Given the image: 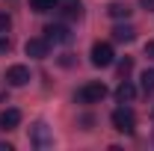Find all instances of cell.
Masks as SVG:
<instances>
[{
    "label": "cell",
    "mask_w": 154,
    "mask_h": 151,
    "mask_svg": "<svg viewBox=\"0 0 154 151\" xmlns=\"http://www.w3.org/2000/svg\"><path fill=\"white\" fill-rule=\"evenodd\" d=\"M110 122H113V128L119 133H134L136 131V113L131 110V107H119V110H113Z\"/></svg>",
    "instance_id": "obj_1"
},
{
    "label": "cell",
    "mask_w": 154,
    "mask_h": 151,
    "mask_svg": "<svg viewBox=\"0 0 154 151\" xmlns=\"http://www.w3.org/2000/svg\"><path fill=\"white\" fill-rule=\"evenodd\" d=\"M107 95V86L104 83H83L77 89V104H101Z\"/></svg>",
    "instance_id": "obj_2"
},
{
    "label": "cell",
    "mask_w": 154,
    "mask_h": 151,
    "mask_svg": "<svg viewBox=\"0 0 154 151\" xmlns=\"http://www.w3.org/2000/svg\"><path fill=\"white\" fill-rule=\"evenodd\" d=\"M113 39H116V42H134V39H136V30L131 27V24H119V27L113 30Z\"/></svg>",
    "instance_id": "obj_10"
},
{
    "label": "cell",
    "mask_w": 154,
    "mask_h": 151,
    "mask_svg": "<svg viewBox=\"0 0 154 151\" xmlns=\"http://www.w3.org/2000/svg\"><path fill=\"white\" fill-rule=\"evenodd\" d=\"M9 27H12V18H9L6 12H0V36H3V33H6Z\"/></svg>",
    "instance_id": "obj_16"
},
{
    "label": "cell",
    "mask_w": 154,
    "mask_h": 151,
    "mask_svg": "<svg viewBox=\"0 0 154 151\" xmlns=\"http://www.w3.org/2000/svg\"><path fill=\"white\" fill-rule=\"evenodd\" d=\"M142 92H145V95H151V92H154V68L142 71Z\"/></svg>",
    "instance_id": "obj_14"
},
{
    "label": "cell",
    "mask_w": 154,
    "mask_h": 151,
    "mask_svg": "<svg viewBox=\"0 0 154 151\" xmlns=\"http://www.w3.org/2000/svg\"><path fill=\"white\" fill-rule=\"evenodd\" d=\"M116 98H119V104H131V101L136 98V89H134V83H128V80H125V83H122V86L116 89Z\"/></svg>",
    "instance_id": "obj_9"
},
{
    "label": "cell",
    "mask_w": 154,
    "mask_h": 151,
    "mask_svg": "<svg viewBox=\"0 0 154 151\" xmlns=\"http://www.w3.org/2000/svg\"><path fill=\"white\" fill-rule=\"evenodd\" d=\"M113 45H107V42H98L92 45V65L95 68H107V65H113Z\"/></svg>",
    "instance_id": "obj_4"
},
{
    "label": "cell",
    "mask_w": 154,
    "mask_h": 151,
    "mask_svg": "<svg viewBox=\"0 0 154 151\" xmlns=\"http://www.w3.org/2000/svg\"><path fill=\"white\" fill-rule=\"evenodd\" d=\"M62 15H65L68 21L80 18V15H83V6H80V0H65V9H62Z\"/></svg>",
    "instance_id": "obj_13"
},
{
    "label": "cell",
    "mask_w": 154,
    "mask_h": 151,
    "mask_svg": "<svg viewBox=\"0 0 154 151\" xmlns=\"http://www.w3.org/2000/svg\"><path fill=\"white\" fill-rule=\"evenodd\" d=\"M131 68H134V59H131V57H125L122 62H119V74H122V77L131 74Z\"/></svg>",
    "instance_id": "obj_15"
},
{
    "label": "cell",
    "mask_w": 154,
    "mask_h": 151,
    "mask_svg": "<svg viewBox=\"0 0 154 151\" xmlns=\"http://www.w3.org/2000/svg\"><path fill=\"white\" fill-rule=\"evenodd\" d=\"M145 54H148V57L154 59V39H151V42H148V45H145Z\"/></svg>",
    "instance_id": "obj_18"
},
{
    "label": "cell",
    "mask_w": 154,
    "mask_h": 151,
    "mask_svg": "<svg viewBox=\"0 0 154 151\" xmlns=\"http://www.w3.org/2000/svg\"><path fill=\"white\" fill-rule=\"evenodd\" d=\"M139 6L142 9H154V0H139Z\"/></svg>",
    "instance_id": "obj_19"
},
{
    "label": "cell",
    "mask_w": 154,
    "mask_h": 151,
    "mask_svg": "<svg viewBox=\"0 0 154 151\" xmlns=\"http://www.w3.org/2000/svg\"><path fill=\"white\" fill-rule=\"evenodd\" d=\"M12 51V42L9 39H0V54H9Z\"/></svg>",
    "instance_id": "obj_17"
},
{
    "label": "cell",
    "mask_w": 154,
    "mask_h": 151,
    "mask_svg": "<svg viewBox=\"0 0 154 151\" xmlns=\"http://www.w3.org/2000/svg\"><path fill=\"white\" fill-rule=\"evenodd\" d=\"M24 51H27V57H33V59H45L51 54V42L48 39H27Z\"/></svg>",
    "instance_id": "obj_6"
},
{
    "label": "cell",
    "mask_w": 154,
    "mask_h": 151,
    "mask_svg": "<svg viewBox=\"0 0 154 151\" xmlns=\"http://www.w3.org/2000/svg\"><path fill=\"white\" fill-rule=\"evenodd\" d=\"M6 83L9 86H27L30 83V68L27 65H12L6 71Z\"/></svg>",
    "instance_id": "obj_7"
},
{
    "label": "cell",
    "mask_w": 154,
    "mask_h": 151,
    "mask_svg": "<svg viewBox=\"0 0 154 151\" xmlns=\"http://www.w3.org/2000/svg\"><path fill=\"white\" fill-rule=\"evenodd\" d=\"M0 151H12V145L9 142H0Z\"/></svg>",
    "instance_id": "obj_20"
},
{
    "label": "cell",
    "mask_w": 154,
    "mask_h": 151,
    "mask_svg": "<svg viewBox=\"0 0 154 151\" xmlns=\"http://www.w3.org/2000/svg\"><path fill=\"white\" fill-rule=\"evenodd\" d=\"M151 119H154V110H151Z\"/></svg>",
    "instance_id": "obj_21"
},
{
    "label": "cell",
    "mask_w": 154,
    "mask_h": 151,
    "mask_svg": "<svg viewBox=\"0 0 154 151\" xmlns=\"http://www.w3.org/2000/svg\"><path fill=\"white\" fill-rule=\"evenodd\" d=\"M30 142H33L36 148H51V145H54V133H51V128H48L45 122L33 125V128H30Z\"/></svg>",
    "instance_id": "obj_3"
},
{
    "label": "cell",
    "mask_w": 154,
    "mask_h": 151,
    "mask_svg": "<svg viewBox=\"0 0 154 151\" xmlns=\"http://www.w3.org/2000/svg\"><path fill=\"white\" fill-rule=\"evenodd\" d=\"M57 6H59V0H30V9L38 12V15H42V12H54Z\"/></svg>",
    "instance_id": "obj_12"
},
{
    "label": "cell",
    "mask_w": 154,
    "mask_h": 151,
    "mask_svg": "<svg viewBox=\"0 0 154 151\" xmlns=\"http://www.w3.org/2000/svg\"><path fill=\"white\" fill-rule=\"evenodd\" d=\"M45 39L51 45H65V42H71V33H68L65 24H48L45 27Z\"/></svg>",
    "instance_id": "obj_5"
},
{
    "label": "cell",
    "mask_w": 154,
    "mask_h": 151,
    "mask_svg": "<svg viewBox=\"0 0 154 151\" xmlns=\"http://www.w3.org/2000/svg\"><path fill=\"white\" fill-rule=\"evenodd\" d=\"M107 15H110V18H128V15H131V6L116 0V3H110V6H107Z\"/></svg>",
    "instance_id": "obj_11"
},
{
    "label": "cell",
    "mask_w": 154,
    "mask_h": 151,
    "mask_svg": "<svg viewBox=\"0 0 154 151\" xmlns=\"http://www.w3.org/2000/svg\"><path fill=\"white\" fill-rule=\"evenodd\" d=\"M18 125H21V113L18 110H12V107L3 110V116H0V128H3V131H15Z\"/></svg>",
    "instance_id": "obj_8"
}]
</instances>
